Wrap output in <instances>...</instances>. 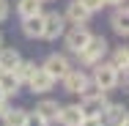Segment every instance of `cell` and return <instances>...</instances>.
<instances>
[{
	"label": "cell",
	"mask_w": 129,
	"mask_h": 126,
	"mask_svg": "<svg viewBox=\"0 0 129 126\" xmlns=\"http://www.w3.org/2000/svg\"><path fill=\"white\" fill-rule=\"evenodd\" d=\"M107 38L104 36H91V41L77 52L80 55V63L82 66H96V63H102V58L107 55Z\"/></svg>",
	"instance_id": "cell-1"
},
{
	"label": "cell",
	"mask_w": 129,
	"mask_h": 126,
	"mask_svg": "<svg viewBox=\"0 0 129 126\" xmlns=\"http://www.w3.org/2000/svg\"><path fill=\"white\" fill-rule=\"evenodd\" d=\"M91 82H93L102 93H110V91L118 85V71H115L110 63H96V66H93V74H91Z\"/></svg>",
	"instance_id": "cell-2"
},
{
	"label": "cell",
	"mask_w": 129,
	"mask_h": 126,
	"mask_svg": "<svg viewBox=\"0 0 129 126\" xmlns=\"http://www.w3.org/2000/svg\"><path fill=\"white\" fill-rule=\"evenodd\" d=\"M41 17H44V25H41V38L55 41L58 36H63V30H66V19H63V14L50 11V14H41Z\"/></svg>",
	"instance_id": "cell-3"
},
{
	"label": "cell",
	"mask_w": 129,
	"mask_h": 126,
	"mask_svg": "<svg viewBox=\"0 0 129 126\" xmlns=\"http://www.w3.org/2000/svg\"><path fill=\"white\" fill-rule=\"evenodd\" d=\"M41 69H44V71H47V74H50L55 82H58V79H63V77L69 74L72 63L66 60V55H58V52H55V55H50V58L41 63Z\"/></svg>",
	"instance_id": "cell-4"
},
{
	"label": "cell",
	"mask_w": 129,
	"mask_h": 126,
	"mask_svg": "<svg viewBox=\"0 0 129 126\" xmlns=\"http://www.w3.org/2000/svg\"><path fill=\"white\" fill-rule=\"evenodd\" d=\"M110 101H107V93H91V96H82V104H80V112L85 115V118H91V115H102L104 107H107Z\"/></svg>",
	"instance_id": "cell-5"
},
{
	"label": "cell",
	"mask_w": 129,
	"mask_h": 126,
	"mask_svg": "<svg viewBox=\"0 0 129 126\" xmlns=\"http://www.w3.org/2000/svg\"><path fill=\"white\" fill-rule=\"evenodd\" d=\"M91 36H93V33H91L85 25H72V30L66 33V47H69V52L77 55V52L91 41Z\"/></svg>",
	"instance_id": "cell-6"
},
{
	"label": "cell",
	"mask_w": 129,
	"mask_h": 126,
	"mask_svg": "<svg viewBox=\"0 0 129 126\" xmlns=\"http://www.w3.org/2000/svg\"><path fill=\"white\" fill-rule=\"evenodd\" d=\"M60 82H63V91H66V93H82L85 85L91 82V77L85 74L82 69H69V74L63 77Z\"/></svg>",
	"instance_id": "cell-7"
},
{
	"label": "cell",
	"mask_w": 129,
	"mask_h": 126,
	"mask_svg": "<svg viewBox=\"0 0 129 126\" xmlns=\"http://www.w3.org/2000/svg\"><path fill=\"white\" fill-rule=\"evenodd\" d=\"M25 85L30 88V91H33V93H47V91H52V88H55V79H52V77L47 74V71H44L41 66H36L33 77L27 79Z\"/></svg>",
	"instance_id": "cell-8"
},
{
	"label": "cell",
	"mask_w": 129,
	"mask_h": 126,
	"mask_svg": "<svg viewBox=\"0 0 129 126\" xmlns=\"http://www.w3.org/2000/svg\"><path fill=\"white\" fill-rule=\"evenodd\" d=\"M63 19H66V22H72V25H85V22L91 19V11H88V8H85L80 0H72V3L66 6Z\"/></svg>",
	"instance_id": "cell-9"
},
{
	"label": "cell",
	"mask_w": 129,
	"mask_h": 126,
	"mask_svg": "<svg viewBox=\"0 0 129 126\" xmlns=\"http://www.w3.org/2000/svg\"><path fill=\"white\" fill-rule=\"evenodd\" d=\"M82 118H85V115L80 112V104H66V107L58 110V121H60V126H80Z\"/></svg>",
	"instance_id": "cell-10"
},
{
	"label": "cell",
	"mask_w": 129,
	"mask_h": 126,
	"mask_svg": "<svg viewBox=\"0 0 129 126\" xmlns=\"http://www.w3.org/2000/svg\"><path fill=\"white\" fill-rule=\"evenodd\" d=\"M129 14H126V6H115V11H113V17H110V25H113V30L121 36V38H126L129 33Z\"/></svg>",
	"instance_id": "cell-11"
},
{
	"label": "cell",
	"mask_w": 129,
	"mask_h": 126,
	"mask_svg": "<svg viewBox=\"0 0 129 126\" xmlns=\"http://www.w3.org/2000/svg\"><path fill=\"white\" fill-rule=\"evenodd\" d=\"M58 110H60V104L52 99H41L36 104V115L44 121V123H52V121H58Z\"/></svg>",
	"instance_id": "cell-12"
},
{
	"label": "cell",
	"mask_w": 129,
	"mask_h": 126,
	"mask_svg": "<svg viewBox=\"0 0 129 126\" xmlns=\"http://www.w3.org/2000/svg\"><path fill=\"white\" fill-rule=\"evenodd\" d=\"M124 118H126V107H124V104H107V107H104V112H102L104 126H107V123L115 126L118 121H124Z\"/></svg>",
	"instance_id": "cell-13"
},
{
	"label": "cell",
	"mask_w": 129,
	"mask_h": 126,
	"mask_svg": "<svg viewBox=\"0 0 129 126\" xmlns=\"http://www.w3.org/2000/svg\"><path fill=\"white\" fill-rule=\"evenodd\" d=\"M41 25H44V17L41 14L27 17V19H22V33L27 38H41Z\"/></svg>",
	"instance_id": "cell-14"
},
{
	"label": "cell",
	"mask_w": 129,
	"mask_h": 126,
	"mask_svg": "<svg viewBox=\"0 0 129 126\" xmlns=\"http://www.w3.org/2000/svg\"><path fill=\"white\" fill-rule=\"evenodd\" d=\"M22 60V55L14 50V47H3L0 50V69L3 71H14V66Z\"/></svg>",
	"instance_id": "cell-15"
},
{
	"label": "cell",
	"mask_w": 129,
	"mask_h": 126,
	"mask_svg": "<svg viewBox=\"0 0 129 126\" xmlns=\"http://www.w3.org/2000/svg\"><path fill=\"white\" fill-rule=\"evenodd\" d=\"M19 88H22V82L14 77V71H3V74H0V91H3L6 96L19 93Z\"/></svg>",
	"instance_id": "cell-16"
},
{
	"label": "cell",
	"mask_w": 129,
	"mask_h": 126,
	"mask_svg": "<svg viewBox=\"0 0 129 126\" xmlns=\"http://www.w3.org/2000/svg\"><path fill=\"white\" fill-rule=\"evenodd\" d=\"M41 6L44 3H39V0H17V14L27 19V17H36V14H41Z\"/></svg>",
	"instance_id": "cell-17"
},
{
	"label": "cell",
	"mask_w": 129,
	"mask_h": 126,
	"mask_svg": "<svg viewBox=\"0 0 129 126\" xmlns=\"http://www.w3.org/2000/svg\"><path fill=\"white\" fill-rule=\"evenodd\" d=\"M25 115H27V110H19V107L14 110V107H8L0 121H3V126H22L25 123Z\"/></svg>",
	"instance_id": "cell-18"
},
{
	"label": "cell",
	"mask_w": 129,
	"mask_h": 126,
	"mask_svg": "<svg viewBox=\"0 0 129 126\" xmlns=\"http://www.w3.org/2000/svg\"><path fill=\"white\" fill-rule=\"evenodd\" d=\"M33 71H36V63H33V60H19V63L14 66V77H17L22 85L33 77Z\"/></svg>",
	"instance_id": "cell-19"
},
{
	"label": "cell",
	"mask_w": 129,
	"mask_h": 126,
	"mask_svg": "<svg viewBox=\"0 0 129 126\" xmlns=\"http://www.w3.org/2000/svg\"><path fill=\"white\" fill-rule=\"evenodd\" d=\"M115 71H126V66H129V52L124 50V47H118V50L113 52V63H110Z\"/></svg>",
	"instance_id": "cell-20"
},
{
	"label": "cell",
	"mask_w": 129,
	"mask_h": 126,
	"mask_svg": "<svg viewBox=\"0 0 129 126\" xmlns=\"http://www.w3.org/2000/svg\"><path fill=\"white\" fill-rule=\"evenodd\" d=\"M80 3H82L91 14H96V11H102V8H104V0H80Z\"/></svg>",
	"instance_id": "cell-21"
},
{
	"label": "cell",
	"mask_w": 129,
	"mask_h": 126,
	"mask_svg": "<svg viewBox=\"0 0 129 126\" xmlns=\"http://www.w3.org/2000/svg\"><path fill=\"white\" fill-rule=\"evenodd\" d=\"M22 126H47V123H44L36 112H27V115H25V123H22Z\"/></svg>",
	"instance_id": "cell-22"
},
{
	"label": "cell",
	"mask_w": 129,
	"mask_h": 126,
	"mask_svg": "<svg viewBox=\"0 0 129 126\" xmlns=\"http://www.w3.org/2000/svg\"><path fill=\"white\" fill-rule=\"evenodd\" d=\"M80 126H104V121H102V115H91V118H82Z\"/></svg>",
	"instance_id": "cell-23"
},
{
	"label": "cell",
	"mask_w": 129,
	"mask_h": 126,
	"mask_svg": "<svg viewBox=\"0 0 129 126\" xmlns=\"http://www.w3.org/2000/svg\"><path fill=\"white\" fill-rule=\"evenodd\" d=\"M8 11H11V8H8V0H0V22L8 19Z\"/></svg>",
	"instance_id": "cell-24"
},
{
	"label": "cell",
	"mask_w": 129,
	"mask_h": 126,
	"mask_svg": "<svg viewBox=\"0 0 129 126\" xmlns=\"http://www.w3.org/2000/svg\"><path fill=\"white\" fill-rule=\"evenodd\" d=\"M126 0H104V6H124Z\"/></svg>",
	"instance_id": "cell-25"
},
{
	"label": "cell",
	"mask_w": 129,
	"mask_h": 126,
	"mask_svg": "<svg viewBox=\"0 0 129 126\" xmlns=\"http://www.w3.org/2000/svg\"><path fill=\"white\" fill-rule=\"evenodd\" d=\"M6 110H8V101H0V118L6 115Z\"/></svg>",
	"instance_id": "cell-26"
},
{
	"label": "cell",
	"mask_w": 129,
	"mask_h": 126,
	"mask_svg": "<svg viewBox=\"0 0 129 126\" xmlns=\"http://www.w3.org/2000/svg\"><path fill=\"white\" fill-rule=\"evenodd\" d=\"M0 101H8V96H6V93H3V91H0Z\"/></svg>",
	"instance_id": "cell-27"
},
{
	"label": "cell",
	"mask_w": 129,
	"mask_h": 126,
	"mask_svg": "<svg viewBox=\"0 0 129 126\" xmlns=\"http://www.w3.org/2000/svg\"><path fill=\"white\" fill-rule=\"evenodd\" d=\"M0 50H3V33H0Z\"/></svg>",
	"instance_id": "cell-28"
},
{
	"label": "cell",
	"mask_w": 129,
	"mask_h": 126,
	"mask_svg": "<svg viewBox=\"0 0 129 126\" xmlns=\"http://www.w3.org/2000/svg\"><path fill=\"white\" fill-rule=\"evenodd\" d=\"M39 3H52V0H39Z\"/></svg>",
	"instance_id": "cell-29"
},
{
	"label": "cell",
	"mask_w": 129,
	"mask_h": 126,
	"mask_svg": "<svg viewBox=\"0 0 129 126\" xmlns=\"http://www.w3.org/2000/svg\"><path fill=\"white\" fill-rule=\"evenodd\" d=\"M0 74H3V69H0Z\"/></svg>",
	"instance_id": "cell-30"
}]
</instances>
